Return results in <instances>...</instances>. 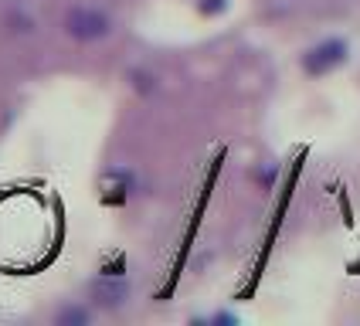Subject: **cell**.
I'll return each mask as SVG.
<instances>
[{"label":"cell","mask_w":360,"mask_h":326,"mask_svg":"<svg viewBox=\"0 0 360 326\" xmlns=\"http://www.w3.org/2000/svg\"><path fill=\"white\" fill-rule=\"evenodd\" d=\"M343 61H347V44H343L340 38H330V41H323V44H316V48L306 51L302 68H306L309 75H326V72L340 68Z\"/></svg>","instance_id":"cell-1"},{"label":"cell","mask_w":360,"mask_h":326,"mask_svg":"<svg viewBox=\"0 0 360 326\" xmlns=\"http://www.w3.org/2000/svg\"><path fill=\"white\" fill-rule=\"evenodd\" d=\"M109 31V18L99 14V11H89V7H75L68 14V34H75L82 41H92V38H102Z\"/></svg>","instance_id":"cell-2"},{"label":"cell","mask_w":360,"mask_h":326,"mask_svg":"<svg viewBox=\"0 0 360 326\" xmlns=\"http://www.w3.org/2000/svg\"><path fill=\"white\" fill-rule=\"evenodd\" d=\"M96 296L105 306H120L129 296V285H126V279H99L96 282Z\"/></svg>","instance_id":"cell-3"},{"label":"cell","mask_w":360,"mask_h":326,"mask_svg":"<svg viewBox=\"0 0 360 326\" xmlns=\"http://www.w3.org/2000/svg\"><path fill=\"white\" fill-rule=\"evenodd\" d=\"M221 7V0H211V4H204V11H218Z\"/></svg>","instance_id":"cell-4"}]
</instances>
